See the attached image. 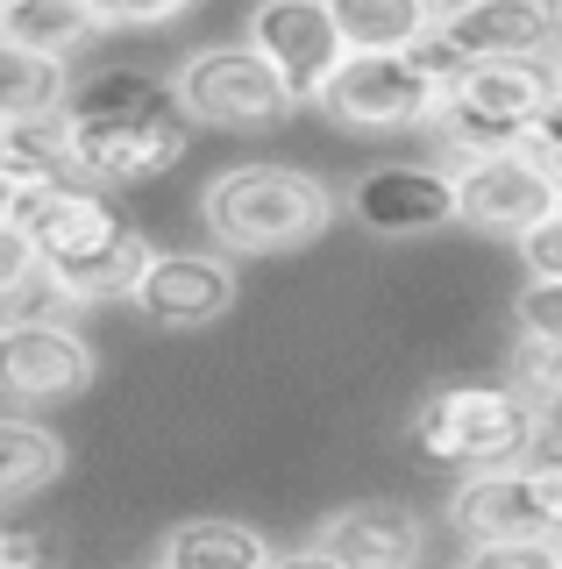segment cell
<instances>
[{"instance_id":"1","label":"cell","mask_w":562,"mask_h":569,"mask_svg":"<svg viewBox=\"0 0 562 569\" xmlns=\"http://www.w3.org/2000/svg\"><path fill=\"white\" fill-rule=\"evenodd\" d=\"M335 186L300 164H228L207 178L200 221L221 257H292L335 228Z\"/></svg>"},{"instance_id":"2","label":"cell","mask_w":562,"mask_h":569,"mask_svg":"<svg viewBox=\"0 0 562 569\" xmlns=\"http://www.w3.org/2000/svg\"><path fill=\"white\" fill-rule=\"evenodd\" d=\"M541 435H549V413L513 385V378H470V385H442L420 399L413 413V441L428 462L442 470H513V462H534Z\"/></svg>"},{"instance_id":"3","label":"cell","mask_w":562,"mask_h":569,"mask_svg":"<svg viewBox=\"0 0 562 569\" xmlns=\"http://www.w3.org/2000/svg\"><path fill=\"white\" fill-rule=\"evenodd\" d=\"M321 107L349 136H407L434 129L449 107V79L420 64V50H392V58H342V71L321 86Z\"/></svg>"},{"instance_id":"4","label":"cell","mask_w":562,"mask_h":569,"mask_svg":"<svg viewBox=\"0 0 562 569\" xmlns=\"http://www.w3.org/2000/svg\"><path fill=\"white\" fill-rule=\"evenodd\" d=\"M171 93H179L185 121H200V129H235V136L278 129V121L292 114V93L271 79V64H263L250 43H200L171 71Z\"/></svg>"},{"instance_id":"5","label":"cell","mask_w":562,"mask_h":569,"mask_svg":"<svg viewBox=\"0 0 562 569\" xmlns=\"http://www.w3.org/2000/svg\"><path fill=\"white\" fill-rule=\"evenodd\" d=\"M449 520L463 541H549L562 533V456L463 477L449 498Z\"/></svg>"},{"instance_id":"6","label":"cell","mask_w":562,"mask_h":569,"mask_svg":"<svg viewBox=\"0 0 562 569\" xmlns=\"http://www.w3.org/2000/svg\"><path fill=\"white\" fill-rule=\"evenodd\" d=\"M100 356L79 335V320H0V399L37 413L93 391Z\"/></svg>"},{"instance_id":"7","label":"cell","mask_w":562,"mask_h":569,"mask_svg":"<svg viewBox=\"0 0 562 569\" xmlns=\"http://www.w3.org/2000/svg\"><path fill=\"white\" fill-rule=\"evenodd\" d=\"M242 43L271 64V79L292 93V107L321 100V86L335 79L342 58H349L328 0H257L250 22H242Z\"/></svg>"},{"instance_id":"8","label":"cell","mask_w":562,"mask_h":569,"mask_svg":"<svg viewBox=\"0 0 562 569\" xmlns=\"http://www.w3.org/2000/svg\"><path fill=\"white\" fill-rule=\"evenodd\" d=\"M129 307L164 335H200L235 307V257L221 249H157L136 278Z\"/></svg>"},{"instance_id":"9","label":"cell","mask_w":562,"mask_h":569,"mask_svg":"<svg viewBox=\"0 0 562 569\" xmlns=\"http://www.w3.org/2000/svg\"><path fill=\"white\" fill-rule=\"evenodd\" d=\"M14 228L29 236V249H37L43 271H72V263L100 257L108 242L129 236L121 207H114L100 186H86V178H64V186L22 192V207H14Z\"/></svg>"},{"instance_id":"10","label":"cell","mask_w":562,"mask_h":569,"mask_svg":"<svg viewBox=\"0 0 562 569\" xmlns=\"http://www.w3.org/2000/svg\"><path fill=\"white\" fill-rule=\"evenodd\" d=\"M349 213H357V228H371L384 242L455 228V171H442V164H371L349 186Z\"/></svg>"},{"instance_id":"11","label":"cell","mask_w":562,"mask_h":569,"mask_svg":"<svg viewBox=\"0 0 562 569\" xmlns=\"http://www.w3.org/2000/svg\"><path fill=\"white\" fill-rule=\"evenodd\" d=\"M434 43L449 50L455 71L470 64H520V58H549V8L541 0H449L434 14Z\"/></svg>"},{"instance_id":"12","label":"cell","mask_w":562,"mask_h":569,"mask_svg":"<svg viewBox=\"0 0 562 569\" xmlns=\"http://www.w3.org/2000/svg\"><path fill=\"white\" fill-rule=\"evenodd\" d=\"M192 121H150V129H108V121H72L64 114V150H72V178L114 192V186H150L185 157Z\"/></svg>"},{"instance_id":"13","label":"cell","mask_w":562,"mask_h":569,"mask_svg":"<svg viewBox=\"0 0 562 569\" xmlns=\"http://www.w3.org/2000/svg\"><path fill=\"white\" fill-rule=\"evenodd\" d=\"M549 213H555V192L520 150H499V157H484V164L455 171V221L478 228V236L520 242L526 228H541Z\"/></svg>"},{"instance_id":"14","label":"cell","mask_w":562,"mask_h":569,"mask_svg":"<svg viewBox=\"0 0 562 569\" xmlns=\"http://www.w3.org/2000/svg\"><path fill=\"white\" fill-rule=\"evenodd\" d=\"M313 548L335 556L342 569H420L428 527L399 498H357V506H335L313 527Z\"/></svg>"},{"instance_id":"15","label":"cell","mask_w":562,"mask_h":569,"mask_svg":"<svg viewBox=\"0 0 562 569\" xmlns=\"http://www.w3.org/2000/svg\"><path fill=\"white\" fill-rule=\"evenodd\" d=\"M64 114L72 121H108V129H150V121H185L179 93H171L164 71L143 64H100L64 93Z\"/></svg>"},{"instance_id":"16","label":"cell","mask_w":562,"mask_h":569,"mask_svg":"<svg viewBox=\"0 0 562 569\" xmlns=\"http://www.w3.org/2000/svg\"><path fill=\"white\" fill-rule=\"evenodd\" d=\"M335 36L349 58H392V50H420L434 36V0H328Z\"/></svg>"},{"instance_id":"17","label":"cell","mask_w":562,"mask_h":569,"mask_svg":"<svg viewBox=\"0 0 562 569\" xmlns=\"http://www.w3.org/2000/svg\"><path fill=\"white\" fill-rule=\"evenodd\" d=\"M64 477V435L37 413H0V512Z\"/></svg>"},{"instance_id":"18","label":"cell","mask_w":562,"mask_h":569,"mask_svg":"<svg viewBox=\"0 0 562 569\" xmlns=\"http://www.w3.org/2000/svg\"><path fill=\"white\" fill-rule=\"evenodd\" d=\"M278 548L263 541L257 527H242V520H185V527H171L164 533V548H157V569H263Z\"/></svg>"},{"instance_id":"19","label":"cell","mask_w":562,"mask_h":569,"mask_svg":"<svg viewBox=\"0 0 562 569\" xmlns=\"http://www.w3.org/2000/svg\"><path fill=\"white\" fill-rule=\"evenodd\" d=\"M150 257H157V242L129 221V236H121V242H108L100 257L72 263V271H50V284L64 292V307H72V313L79 307H108V299H129L136 292V278H143Z\"/></svg>"},{"instance_id":"20","label":"cell","mask_w":562,"mask_h":569,"mask_svg":"<svg viewBox=\"0 0 562 569\" xmlns=\"http://www.w3.org/2000/svg\"><path fill=\"white\" fill-rule=\"evenodd\" d=\"M0 171L22 192L64 186L72 178V150H64V107L58 114H29V121H0Z\"/></svg>"},{"instance_id":"21","label":"cell","mask_w":562,"mask_h":569,"mask_svg":"<svg viewBox=\"0 0 562 569\" xmlns=\"http://www.w3.org/2000/svg\"><path fill=\"white\" fill-rule=\"evenodd\" d=\"M0 36L8 43H22V50H37V58H79L86 43L100 36V22H93V8L86 0H22V8L0 22Z\"/></svg>"},{"instance_id":"22","label":"cell","mask_w":562,"mask_h":569,"mask_svg":"<svg viewBox=\"0 0 562 569\" xmlns=\"http://www.w3.org/2000/svg\"><path fill=\"white\" fill-rule=\"evenodd\" d=\"M72 79H64L58 58H37V50L8 43L0 36V121H29V114H58Z\"/></svg>"},{"instance_id":"23","label":"cell","mask_w":562,"mask_h":569,"mask_svg":"<svg viewBox=\"0 0 562 569\" xmlns=\"http://www.w3.org/2000/svg\"><path fill=\"white\" fill-rule=\"evenodd\" d=\"M513 328H520V342H534V349H562V284L526 278L520 299H513Z\"/></svg>"},{"instance_id":"24","label":"cell","mask_w":562,"mask_h":569,"mask_svg":"<svg viewBox=\"0 0 562 569\" xmlns=\"http://www.w3.org/2000/svg\"><path fill=\"white\" fill-rule=\"evenodd\" d=\"M86 8H93L100 36H108V29H171V22H185L200 0H86Z\"/></svg>"},{"instance_id":"25","label":"cell","mask_w":562,"mask_h":569,"mask_svg":"<svg viewBox=\"0 0 562 569\" xmlns=\"http://www.w3.org/2000/svg\"><path fill=\"white\" fill-rule=\"evenodd\" d=\"M463 569H562V533H549V541H470Z\"/></svg>"},{"instance_id":"26","label":"cell","mask_w":562,"mask_h":569,"mask_svg":"<svg viewBox=\"0 0 562 569\" xmlns=\"http://www.w3.org/2000/svg\"><path fill=\"white\" fill-rule=\"evenodd\" d=\"M520 263H526V278H534V284H562V200H555V213L541 228H526V236H520Z\"/></svg>"},{"instance_id":"27","label":"cell","mask_w":562,"mask_h":569,"mask_svg":"<svg viewBox=\"0 0 562 569\" xmlns=\"http://www.w3.org/2000/svg\"><path fill=\"white\" fill-rule=\"evenodd\" d=\"M520 157H526V164H534L541 178H549V192L562 200V93H555V107H549V114H541L534 129H526Z\"/></svg>"},{"instance_id":"28","label":"cell","mask_w":562,"mask_h":569,"mask_svg":"<svg viewBox=\"0 0 562 569\" xmlns=\"http://www.w3.org/2000/svg\"><path fill=\"white\" fill-rule=\"evenodd\" d=\"M29 271H37V249H29V236L8 221V228H0V299H8Z\"/></svg>"},{"instance_id":"29","label":"cell","mask_w":562,"mask_h":569,"mask_svg":"<svg viewBox=\"0 0 562 569\" xmlns=\"http://www.w3.org/2000/svg\"><path fill=\"white\" fill-rule=\"evenodd\" d=\"M0 569H43L37 533H22V527H8V533H0Z\"/></svg>"},{"instance_id":"30","label":"cell","mask_w":562,"mask_h":569,"mask_svg":"<svg viewBox=\"0 0 562 569\" xmlns=\"http://www.w3.org/2000/svg\"><path fill=\"white\" fill-rule=\"evenodd\" d=\"M263 569H342V562H335V556H321V548L307 541V548H278V556L263 562Z\"/></svg>"},{"instance_id":"31","label":"cell","mask_w":562,"mask_h":569,"mask_svg":"<svg viewBox=\"0 0 562 569\" xmlns=\"http://www.w3.org/2000/svg\"><path fill=\"white\" fill-rule=\"evenodd\" d=\"M14 207H22V186H14V178H8V171H0V228H8V221H14Z\"/></svg>"},{"instance_id":"32","label":"cell","mask_w":562,"mask_h":569,"mask_svg":"<svg viewBox=\"0 0 562 569\" xmlns=\"http://www.w3.org/2000/svg\"><path fill=\"white\" fill-rule=\"evenodd\" d=\"M549 8V36H555V50H562V0H541Z\"/></svg>"},{"instance_id":"33","label":"cell","mask_w":562,"mask_h":569,"mask_svg":"<svg viewBox=\"0 0 562 569\" xmlns=\"http://www.w3.org/2000/svg\"><path fill=\"white\" fill-rule=\"evenodd\" d=\"M549 435L562 441V399H549Z\"/></svg>"},{"instance_id":"34","label":"cell","mask_w":562,"mask_h":569,"mask_svg":"<svg viewBox=\"0 0 562 569\" xmlns=\"http://www.w3.org/2000/svg\"><path fill=\"white\" fill-rule=\"evenodd\" d=\"M14 8H22V0H0V22H8V14H14Z\"/></svg>"},{"instance_id":"35","label":"cell","mask_w":562,"mask_h":569,"mask_svg":"<svg viewBox=\"0 0 562 569\" xmlns=\"http://www.w3.org/2000/svg\"><path fill=\"white\" fill-rule=\"evenodd\" d=\"M434 8H449V0H434Z\"/></svg>"},{"instance_id":"36","label":"cell","mask_w":562,"mask_h":569,"mask_svg":"<svg viewBox=\"0 0 562 569\" xmlns=\"http://www.w3.org/2000/svg\"><path fill=\"white\" fill-rule=\"evenodd\" d=\"M0 533H8V520H0Z\"/></svg>"},{"instance_id":"37","label":"cell","mask_w":562,"mask_h":569,"mask_svg":"<svg viewBox=\"0 0 562 569\" xmlns=\"http://www.w3.org/2000/svg\"><path fill=\"white\" fill-rule=\"evenodd\" d=\"M555 71H562V58H555Z\"/></svg>"}]
</instances>
